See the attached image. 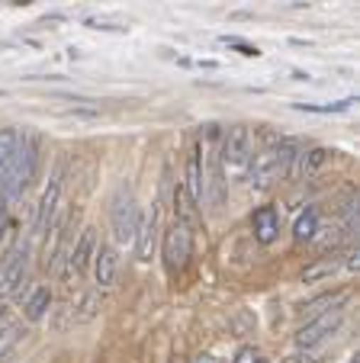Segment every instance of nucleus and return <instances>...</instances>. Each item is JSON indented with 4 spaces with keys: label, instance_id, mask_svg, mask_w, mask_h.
Returning a JSON list of instances; mask_svg holds the SVG:
<instances>
[{
    "label": "nucleus",
    "instance_id": "1",
    "mask_svg": "<svg viewBox=\"0 0 360 363\" xmlns=\"http://www.w3.org/2000/svg\"><path fill=\"white\" fill-rule=\"evenodd\" d=\"M39 155H42V142L29 132H20V145H16L10 164L0 174V199L4 203H16L26 193V186L33 184L36 171H39Z\"/></svg>",
    "mask_w": 360,
    "mask_h": 363
},
{
    "label": "nucleus",
    "instance_id": "2",
    "mask_svg": "<svg viewBox=\"0 0 360 363\" xmlns=\"http://www.w3.org/2000/svg\"><path fill=\"white\" fill-rule=\"evenodd\" d=\"M254 155V138L248 125H231L229 132H222V145H219V161H222V174L229 184L248 180V167H251Z\"/></svg>",
    "mask_w": 360,
    "mask_h": 363
},
{
    "label": "nucleus",
    "instance_id": "3",
    "mask_svg": "<svg viewBox=\"0 0 360 363\" xmlns=\"http://www.w3.org/2000/svg\"><path fill=\"white\" fill-rule=\"evenodd\" d=\"M138 219H142V209H138L132 190H119L109 203V232H113V241L119 247H132L138 232Z\"/></svg>",
    "mask_w": 360,
    "mask_h": 363
},
{
    "label": "nucleus",
    "instance_id": "4",
    "mask_svg": "<svg viewBox=\"0 0 360 363\" xmlns=\"http://www.w3.org/2000/svg\"><path fill=\"white\" fill-rule=\"evenodd\" d=\"M193 254V228L184 225L180 219H174L168 228L161 232V257H164V270L168 274H180L187 267Z\"/></svg>",
    "mask_w": 360,
    "mask_h": 363
},
{
    "label": "nucleus",
    "instance_id": "5",
    "mask_svg": "<svg viewBox=\"0 0 360 363\" xmlns=\"http://www.w3.org/2000/svg\"><path fill=\"white\" fill-rule=\"evenodd\" d=\"M341 306H344V299L334 302V306H328L325 312H319V315L309 318V322L296 331V347L312 350V347H319L322 341H328V337L341 328V322H344V308Z\"/></svg>",
    "mask_w": 360,
    "mask_h": 363
},
{
    "label": "nucleus",
    "instance_id": "6",
    "mask_svg": "<svg viewBox=\"0 0 360 363\" xmlns=\"http://www.w3.org/2000/svg\"><path fill=\"white\" fill-rule=\"evenodd\" d=\"M29 280V247L26 241H16L7 247L0 261V293H10L23 299V283Z\"/></svg>",
    "mask_w": 360,
    "mask_h": 363
},
{
    "label": "nucleus",
    "instance_id": "7",
    "mask_svg": "<svg viewBox=\"0 0 360 363\" xmlns=\"http://www.w3.org/2000/svg\"><path fill=\"white\" fill-rule=\"evenodd\" d=\"M94 251H97V228L87 225L81 235H77V241L71 245V251L65 254L62 261V277L68 286H75V283H81V277L90 270V264H94Z\"/></svg>",
    "mask_w": 360,
    "mask_h": 363
},
{
    "label": "nucleus",
    "instance_id": "8",
    "mask_svg": "<svg viewBox=\"0 0 360 363\" xmlns=\"http://www.w3.org/2000/svg\"><path fill=\"white\" fill-rule=\"evenodd\" d=\"M62 190H65V167H58V171L48 177L45 190H42L39 196V206H36V219H33V235L36 238H45L48 225H52V219L58 216V209H62Z\"/></svg>",
    "mask_w": 360,
    "mask_h": 363
},
{
    "label": "nucleus",
    "instance_id": "9",
    "mask_svg": "<svg viewBox=\"0 0 360 363\" xmlns=\"http://www.w3.org/2000/svg\"><path fill=\"white\" fill-rule=\"evenodd\" d=\"M277 142L280 138H267L261 148H254L251 167H248V180L254 190H267L277 180Z\"/></svg>",
    "mask_w": 360,
    "mask_h": 363
},
{
    "label": "nucleus",
    "instance_id": "10",
    "mask_svg": "<svg viewBox=\"0 0 360 363\" xmlns=\"http://www.w3.org/2000/svg\"><path fill=\"white\" fill-rule=\"evenodd\" d=\"M158 238H161V216H158V206H151L148 213H142V219H138V232H136V241H132L136 257L142 264H148L155 257Z\"/></svg>",
    "mask_w": 360,
    "mask_h": 363
},
{
    "label": "nucleus",
    "instance_id": "11",
    "mask_svg": "<svg viewBox=\"0 0 360 363\" xmlns=\"http://www.w3.org/2000/svg\"><path fill=\"white\" fill-rule=\"evenodd\" d=\"M90 274H94V280H97V286L100 289L113 286L116 274H119V251H116V245H109V241H97Z\"/></svg>",
    "mask_w": 360,
    "mask_h": 363
},
{
    "label": "nucleus",
    "instance_id": "12",
    "mask_svg": "<svg viewBox=\"0 0 360 363\" xmlns=\"http://www.w3.org/2000/svg\"><path fill=\"white\" fill-rule=\"evenodd\" d=\"M251 235L258 245H273L280 238V213L277 206H258L251 213Z\"/></svg>",
    "mask_w": 360,
    "mask_h": 363
},
{
    "label": "nucleus",
    "instance_id": "13",
    "mask_svg": "<svg viewBox=\"0 0 360 363\" xmlns=\"http://www.w3.org/2000/svg\"><path fill=\"white\" fill-rule=\"evenodd\" d=\"M328 161H332V151L322 148V145H315V148H299L296 164H293V177H296V180L315 177V174H319Z\"/></svg>",
    "mask_w": 360,
    "mask_h": 363
},
{
    "label": "nucleus",
    "instance_id": "14",
    "mask_svg": "<svg viewBox=\"0 0 360 363\" xmlns=\"http://www.w3.org/2000/svg\"><path fill=\"white\" fill-rule=\"evenodd\" d=\"M184 193L193 206H203V155H200V142L190 148V158H187Z\"/></svg>",
    "mask_w": 360,
    "mask_h": 363
},
{
    "label": "nucleus",
    "instance_id": "15",
    "mask_svg": "<svg viewBox=\"0 0 360 363\" xmlns=\"http://www.w3.org/2000/svg\"><path fill=\"white\" fill-rule=\"evenodd\" d=\"M48 308H52V289L48 286H36L33 293L23 299V315L29 322H42L48 315Z\"/></svg>",
    "mask_w": 360,
    "mask_h": 363
},
{
    "label": "nucleus",
    "instance_id": "16",
    "mask_svg": "<svg viewBox=\"0 0 360 363\" xmlns=\"http://www.w3.org/2000/svg\"><path fill=\"white\" fill-rule=\"evenodd\" d=\"M315 235H319V213H315L312 206H306V209L293 219V241H296V245H306V241H315Z\"/></svg>",
    "mask_w": 360,
    "mask_h": 363
},
{
    "label": "nucleus",
    "instance_id": "17",
    "mask_svg": "<svg viewBox=\"0 0 360 363\" xmlns=\"http://www.w3.org/2000/svg\"><path fill=\"white\" fill-rule=\"evenodd\" d=\"M338 270H341V254H328V257H319L315 264H309L299 280L302 283H322V280H328V277H334Z\"/></svg>",
    "mask_w": 360,
    "mask_h": 363
},
{
    "label": "nucleus",
    "instance_id": "18",
    "mask_svg": "<svg viewBox=\"0 0 360 363\" xmlns=\"http://www.w3.org/2000/svg\"><path fill=\"white\" fill-rule=\"evenodd\" d=\"M97 312H100V299H97V293H84L81 299L71 306V318H75V322H94Z\"/></svg>",
    "mask_w": 360,
    "mask_h": 363
},
{
    "label": "nucleus",
    "instance_id": "19",
    "mask_svg": "<svg viewBox=\"0 0 360 363\" xmlns=\"http://www.w3.org/2000/svg\"><path fill=\"white\" fill-rule=\"evenodd\" d=\"M16 145H20V129H13V125L0 129V174H4V167L10 164V158H13Z\"/></svg>",
    "mask_w": 360,
    "mask_h": 363
},
{
    "label": "nucleus",
    "instance_id": "20",
    "mask_svg": "<svg viewBox=\"0 0 360 363\" xmlns=\"http://www.w3.org/2000/svg\"><path fill=\"white\" fill-rule=\"evenodd\" d=\"M351 106H354V96H347V100H338V103H325V106H315V103H296V110L319 113V116H328V113H347Z\"/></svg>",
    "mask_w": 360,
    "mask_h": 363
},
{
    "label": "nucleus",
    "instance_id": "21",
    "mask_svg": "<svg viewBox=\"0 0 360 363\" xmlns=\"http://www.w3.org/2000/svg\"><path fill=\"white\" fill-rule=\"evenodd\" d=\"M20 325H4V328H0V360H4V357L10 354V347H13L16 341H20Z\"/></svg>",
    "mask_w": 360,
    "mask_h": 363
},
{
    "label": "nucleus",
    "instance_id": "22",
    "mask_svg": "<svg viewBox=\"0 0 360 363\" xmlns=\"http://www.w3.org/2000/svg\"><path fill=\"white\" fill-rule=\"evenodd\" d=\"M225 45L238 48V52H241L245 58H258V55H261V48H258V45H248V42H241V39H229V35H225Z\"/></svg>",
    "mask_w": 360,
    "mask_h": 363
},
{
    "label": "nucleus",
    "instance_id": "23",
    "mask_svg": "<svg viewBox=\"0 0 360 363\" xmlns=\"http://www.w3.org/2000/svg\"><path fill=\"white\" fill-rule=\"evenodd\" d=\"M254 360H258V354H254V347H241V350H238V354H235V360H231V363H254Z\"/></svg>",
    "mask_w": 360,
    "mask_h": 363
},
{
    "label": "nucleus",
    "instance_id": "24",
    "mask_svg": "<svg viewBox=\"0 0 360 363\" xmlns=\"http://www.w3.org/2000/svg\"><path fill=\"white\" fill-rule=\"evenodd\" d=\"M4 228H7V203L0 199V235H4Z\"/></svg>",
    "mask_w": 360,
    "mask_h": 363
},
{
    "label": "nucleus",
    "instance_id": "25",
    "mask_svg": "<svg viewBox=\"0 0 360 363\" xmlns=\"http://www.w3.org/2000/svg\"><path fill=\"white\" fill-rule=\"evenodd\" d=\"M193 363H219V360H216V357H212V354H203V357H197V360H193Z\"/></svg>",
    "mask_w": 360,
    "mask_h": 363
},
{
    "label": "nucleus",
    "instance_id": "26",
    "mask_svg": "<svg viewBox=\"0 0 360 363\" xmlns=\"http://www.w3.org/2000/svg\"><path fill=\"white\" fill-rule=\"evenodd\" d=\"M4 325H7V306L0 302V328H4Z\"/></svg>",
    "mask_w": 360,
    "mask_h": 363
},
{
    "label": "nucleus",
    "instance_id": "27",
    "mask_svg": "<svg viewBox=\"0 0 360 363\" xmlns=\"http://www.w3.org/2000/svg\"><path fill=\"white\" fill-rule=\"evenodd\" d=\"M254 363H271V360H264V357H258V360H254Z\"/></svg>",
    "mask_w": 360,
    "mask_h": 363
}]
</instances>
